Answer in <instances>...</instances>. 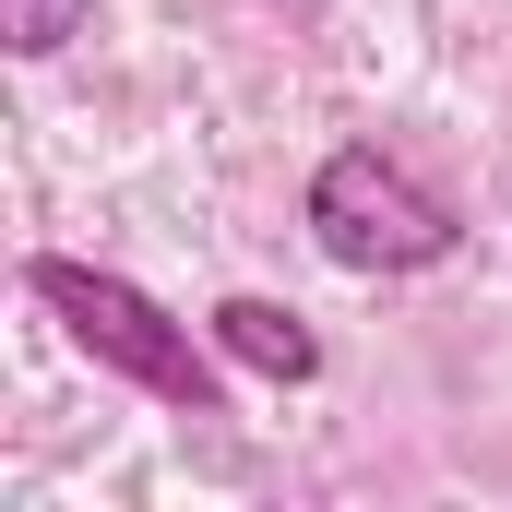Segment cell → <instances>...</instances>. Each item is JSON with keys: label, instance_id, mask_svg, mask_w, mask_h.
<instances>
[{"label": "cell", "instance_id": "3", "mask_svg": "<svg viewBox=\"0 0 512 512\" xmlns=\"http://www.w3.org/2000/svg\"><path fill=\"white\" fill-rule=\"evenodd\" d=\"M203 334H215V358L227 370H251V382H274V393H298V382H322V334L286 310V298H215L203 310Z\"/></svg>", "mask_w": 512, "mask_h": 512}, {"label": "cell", "instance_id": "2", "mask_svg": "<svg viewBox=\"0 0 512 512\" xmlns=\"http://www.w3.org/2000/svg\"><path fill=\"white\" fill-rule=\"evenodd\" d=\"M298 227H310V251L334 262V274H429V262L465 251V215H453L405 155H382V143H334V155L310 167Z\"/></svg>", "mask_w": 512, "mask_h": 512}, {"label": "cell", "instance_id": "4", "mask_svg": "<svg viewBox=\"0 0 512 512\" xmlns=\"http://www.w3.org/2000/svg\"><path fill=\"white\" fill-rule=\"evenodd\" d=\"M84 24H96V0H0V48L12 60H60Z\"/></svg>", "mask_w": 512, "mask_h": 512}, {"label": "cell", "instance_id": "1", "mask_svg": "<svg viewBox=\"0 0 512 512\" xmlns=\"http://www.w3.org/2000/svg\"><path fill=\"white\" fill-rule=\"evenodd\" d=\"M24 298H36L108 382H131L143 405H167V417H215V405H227L215 334H191L155 286H131V274H108V262H84V251H36L24 262Z\"/></svg>", "mask_w": 512, "mask_h": 512}]
</instances>
